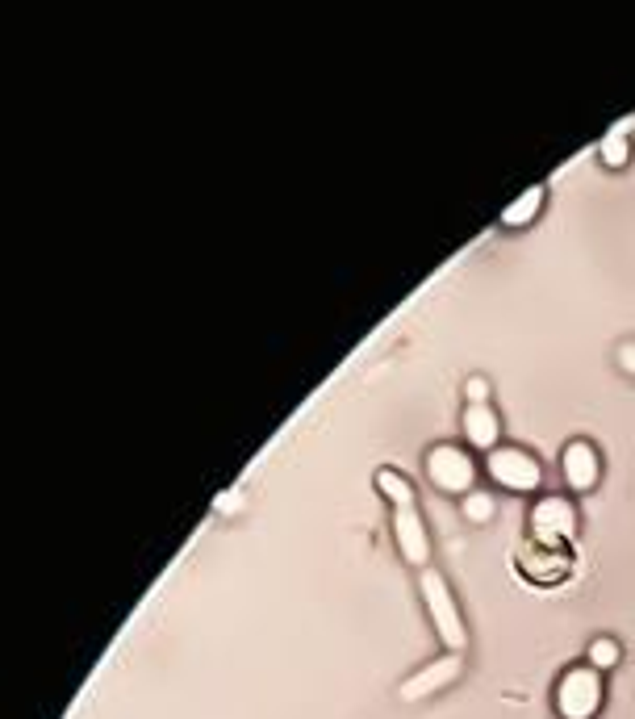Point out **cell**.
Returning <instances> with one entry per match:
<instances>
[{"label": "cell", "instance_id": "obj_1", "mask_svg": "<svg viewBox=\"0 0 635 719\" xmlns=\"http://www.w3.org/2000/svg\"><path fill=\"white\" fill-rule=\"evenodd\" d=\"M418 594H422V607H427L431 628L439 632L443 648L456 653V657H464L468 653V628H464V615L456 607V594L448 586V577H443L435 565H427V569L418 573Z\"/></svg>", "mask_w": 635, "mask_h": 719}, {"label": "cell", "instance_id": "obj_2", "mask_svg": "<svg viewBox=\"0 0 635 719\" xmlns=\"http://www.w3.org/2000/svg\"><path fill=\"white\" fill-rule=\"evenodd\" d=\"M602 699H606L602 674L590 665H577L556 682V715L560 719H594L602 711Z\"/></svg>", "mask_w": 635, "mask_h": 719}, {"label": "cell", "instance_id": "obj_3", "mask_svg": "<svg viewBox=\"0 0 635 719\" xmlns=\"http://www.w3.org/2000/svg\"><path fill=\"white\" fill-rule=\"evenodd\" d=\"M427 481L435 485L439 494H452V498H468L477 490V465L460 444H435L427 452Z\"/></svg>", "mask_w": 635, "mask_h": 719}, {"label": "cell", "instance_id": "obj_4", "mask_svg": "<svg viewBox=\"0 0 635 719\" xmlns=\"http://www.w3.org/2000/svg\"><path fill=\"white\" fill-rule=\"evenodd\" d=\"M485 473L502 485L510 494H535L539 490V460L527 452V448H514V444H502L485 456Z\"/></svg>", "mask_w": 635, "mask_h": 719}, {"label": "cell", "instance_id": "obj_5", "mask_svg": "<svg viewBox=\"0 0 635 719\" xmlns=\"http://www.w3.org/2000/svg\"><path fill=\"white\" fill-rule=\"evenodd\" d=\"M531 536L535 544H556L564 548L577 536V506L564 494H548L531 506Z\"/></svg>", "mask_w": 635, "mask_h": 719}, {"label": "cell", "instance_id": "obj_6", "mask_svg": "<svg viewBox=\"0 0 635 719\" xmlns=\"http://www.w3.org/2000/svg\"><path fill=\"white\" fill-rule=\"evenodd\" d=\"M393 544H397V552H402V561L414 565L418 573L431 565V531H427V523H422L418 506L393 510Z\"/></svg>", "mask_w": 635, "mask_h": 719}, {"label": "cell", "instance_id": "obj_7", "mask_svg": "<svg viewBox=\"0 0 635 719\" xmlns=\"http://www.w3.org/2000/svg\"><path fill=\"white\" fill-rule=\"evenodd\" d=\"M560 473H564V485L573 494H590L594 485L602 481V456L590 439H569L560 452Z\"/></svg>", "mask_w": 635, "mask_h": 719}, {"label": "cell", "instance_id": "obj_8", "mask_svg": "<svg viewBox=\"0 0 635 719\" xmlns=\"http://www.w3.org/2000/svg\"><path fill=\"white\" fill-rule=\"evenodd\" d=\"M460 669H464V661H460L456 653L439 657V661H431V665H422L418 674H410L402 686H397V699H402V703H422V699H431V694L448 690V686L460 678Z\"/></svg>", "mask_w": 635, "mask_h": 719}, {"label": "cell", "instance_id": "obj_9", "mask_svg": "<svg viewBox=\"0 0 635 719\" xmlns=\"http://www.w3.org/2000/svg\"><path fill=\"white\" fill-rule=\"evenodd\" d=\"M464 439H468V448H477V452H493V448H502V419H498V410L493 406H464Z\"/></svg>", "mask_w": 635, "mask_h": 719}, {"label": "cell", "instance_id": "obj_10", "mask_svg": "<svg viewBox=\"0 0 635 719\" xmlns=\"http://www.w3.org/2000/svg\"><path fill=\"white\" fill-rule=\"evenodd\" d=\"M523 573L535 582H556V577L569 573V552L556 544H527L523 548Z\"/></svg>", "mask_w": 635, "mask_h": 719}, {"label": "cell", "instance_id": "obj_11", "mask_svg": "<svg viewBox=\"0 0 635 719\" xmlns=\"http://www.w3.org/2000/svg\"><path fill=\"white\" fill-rule=\"evenodd\" d=\"M631 155H635V138H631V126H610L602 138H598V159L610 168V172H619L631 164Z\"/></svg>", "mask_w": 635, "mask_h": 719}, {"label": "cell", "instance_id": "obj_12", "mask_svg": "<svg viewBox=\"0 0 635 719\" xmlns=\"http://www.w3.org/2000/svg\"><path fill=\"white\" fill-rule=\"evenodd\" d=\"M376 490L385 494V502H389L393 510H402V506H418L410 477H406V473H397V469H381V473H376Z\"/></svg>", "mask_w": 635, "mask_h": 719}, {"label": "cell", "instance_id": "obj_13", "mask_svg": "<svg viewBox=\"0 0 635 719\" xmlns=\"http://www.w3.org/2000/svg\"><path fill=\"white\" fill-rule=\"evenodd\" d=\"M544 201H548V189H544V184H535L531 193H523V197L502 214V226H531L539 214H544Z\"/></svg>", "mask_w": 635, "mask_h": 719}, {"label": "cell", "instance_id": "obj_14", "mask_svg": "<svg viewBox=\"0 0 635 719\" xmlns=\"http://www.w3.org/2000/svg\"><path fill=\"white\" fill-rule=\"evenodd\" d=\"M585 661H590V669H598V674H606V669H615L623 661V648H619V640L598 636V640H590V648H585Z\"/></svg>", "mask_w": 635, "mask_h": 719}, {"label": "cell", "instance_id": "obj_15", "mask_svg": "<svg viewBox=\"0 0 635 719\" xmlns=\"http://www.w3.org/2000/svg\"><path fill=\"white\" fill-rule=\"evenodd\" d=\"M460 510H464V519L473 527H485L493 515H498V498L485 494V490H473L468 498H460Z\"/></svg>", "mask_w": 635, "mask_h": 719}, {"label": "cell", "instance_id": "obj_16", "mask_svg": "<svg viewBox=\"0 0 635 719\" xmlns=\"http://www.w3.org/2000/svg\"><path fill=\"white\" fill-rule=\"evenodd\" d=\"M464 406H489V381L485 377L464 381Z\"/></svg>", "mask_w": 635, "mask_h": 719}, {"label": "cell", "instance_id": "obj_17", "mask_svg": "<svg viewBox=\"0 0 635 719\" xmlns=\"http://www.w3.org/2000/svg\"><path fill=\"white\" fill-rule=\"evenodd\" d=\"M619 368L627 377H635V339L631 343H619Z\"/></svg>", "mask_w": 635, "mask_h": 719}, {"label": "cell", "instance_id": "obj_18", "mask_svg": "<svg viewBox=\"0 0 635 719\" xmlns=\"http://www.w3.org/2000/svg\"><path fill=\"white\" fill-rule=\"evenodd\" d=\"M243 506V498H239V490H226L222 498H218V510H239Z\"/></svg>", "mask_w": 635, "mask_h": 719}]
</instances>
